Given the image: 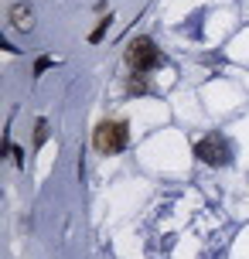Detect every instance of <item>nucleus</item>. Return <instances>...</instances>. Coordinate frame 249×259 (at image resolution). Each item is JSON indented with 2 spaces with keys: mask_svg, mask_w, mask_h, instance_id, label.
<instances>
[{
  "mask_svg": "<svg viewBox=\"0 0 249 259\" xmlns=\"http://www.w3.org/2000/svg\"><path fill=\"white\" fill-rule=\"evenodd\" d=\"M127 92H133V96H140V92H147V78L140 75V72H133V78L127 82Z\"/></svg>",
  "mask_w": 249,
  "mask_h": 259,
  "instance_id": "obj_5",
  "label": "nucleus"
},
{
  "mask_svg": "<svg viewBox=\"0 0 249 259\" xmlns=\"http://www.w3.org/2000/svg\"><path fill=\"white\" fill-rule=\"evenodd\" d=\"M127 140H130V130H127L123 119H103L92 133V147L99 154H119L127 147Z\"/></svg>",
  "mask_w": 249,
  "mask_h": 259,
  "instance_id": "obj_1",
  "label": "nucleus"
},
{
  "mask_svg": "<svg viewBox=\"0 0 249 259\" xmlns=\"http://www.w3.org/2000/svg\"><path fill=\"white\" fill-rule=\"evenodd\" d=\"M164 62V55H160V48L154 45L150 38H133L130 48H127V65H130L133 72H150V68H157V65Z\"/></svg>",
  "mask_w": 249,
  "mask_h": 259,
  "instance_id": "obj_2",
  "label": "nucleus"
},
{
  "mask_svg": "<svg viewBox=\"0 0 249 259\" xmlns=\"http://www.w3.org/2000/svg\"><path fill=\"white\" fill-rule=\"evenodd\" d=\"M106 27H109V17H103V21H99V27H96V31H92V41H99L106 34Z\"/></svg>",
  "mask_w": 249,
  "mask_h": 259,
  "instance_id": "obj_7",
  "label": "nucleus"
},
{
  "mask_svg": "<svg viewBox=\"0 0 249 259\" xmlns=\"http://www.w3.org/2000/svg\"><path fill=\"white\" fill-rule=\"evenodd\" d=\"M11 24L17 31H31L34 27V11H31V4H14L11 7Z\"/></svg>",
  "mask_w": 249,
  "mask_h": 259,
  "instance_id": "obj_4",
  "label": "nucleus"
},
{
  "mask_svg": "<svg viewBox=\"0 0 249 259\" xmlns=\"http://www.w3.org/2000/svg\"><path fill=\"white\" fill-rule=\"evenodd\" d=\"M195 157L201 164H209V167H225V164L232 160V147H229L225 137L209 133V137H201V140L195 143Z\"/></svg>",
  "mask_w": 249,
  "mask_h": 259,
  "instance_id": "obj_3",
  "label": "nucleus"
},
{
  "mask_svg": "<svg viewBox=\"0 0 249 259\" xmlns=\"http://www.w3.org/2000/svg\"><path fill=\"white\" fill-rule=\"evenodd\" d=\"M45 140H48V123H45V119H38V126H34V147H41Z\"/></svg>",
  "mask_w": 249,
  "mask_h": 259,
  "instance_id": "obj_6",
  "label": "nucleus"
}]
</instances>
